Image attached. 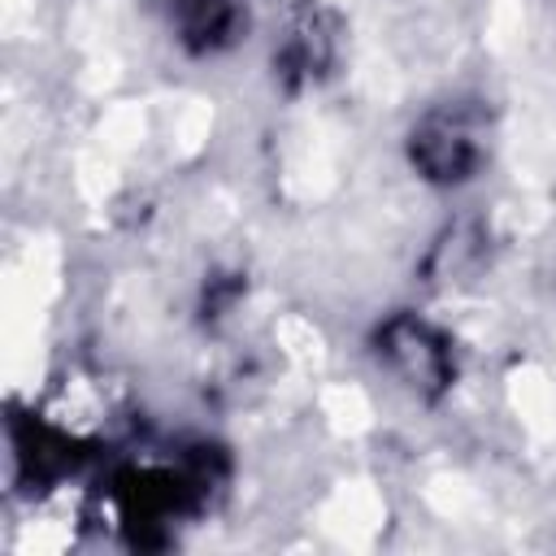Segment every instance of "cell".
<instances>
[{
  "label": "cell",
  "mask_w": 556,
  "mask_h": 556,
  "mask_svg": "<svg viewBox=\"0 0 556 556\" xmlns=\"http://www.w3.org/2000/svg\"><path fill=\"white\" fill-rule=\"evenodd\" d=\"M382 343H387V356H391V365L413 382V387H426V391H434V387H443V378H447V352H443V343L421 326V321H391L387 330H382Z\"/></svg>",
  "instance_id": "1"
},
{
  "label": "cell",
  "mask_w": 556,
  "mask_h": 556,
  "mask_svg": "<svg viewBox=\"0 0 556 556\" xmlns=\"http://www.w3.org/2000/svg\"><path fill=\"white\" fill-rule=\"evenodd\" d=\"M413 161L426 169V178L439 182H456L469 174L473 165V139L465 135V126L447 122V117H430L417 135H413Z\"/></svg>",
  "instance_id": "2"
}]
</instances>
